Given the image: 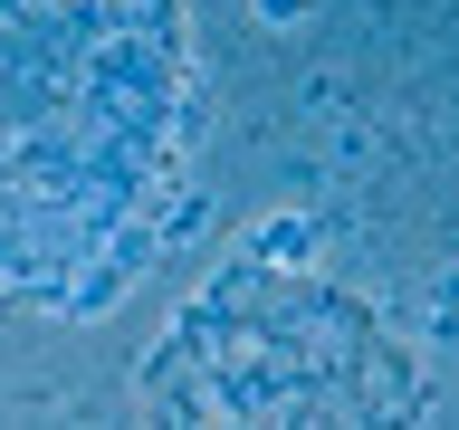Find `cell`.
Segmentation results:
<instances>
[{
    "instance_id": "cell-1",
    "label": "cell",
    "mask_w": 459,
    "mask_h": 430,
    "mask_svg": "<svg viewBox=\"0 0 459 430\" xmlns=\"http://www.w3.org/2000/svg\"><path fill=\"white\" fill-rule=\"evenodd\" d=\"M249 258H258V268H297V258H316V220H297V211H278V220H258Z\"/></svg>"
},
{
    "instance_id": "cell-2",
    "label": "cell",
    "mask_w": 459,
    "mask_h": 430,
    "mask_svg": "<svg viewBox=\"0 0 459 430\" xmlns=\"http://www.w3.org/2000/svg\"><path fill=\"white\" fill-rule=\"evenodd\" d=\"M258 20H268V29H287V20H307V0H258Z\"/></svg>"
}]
</instances>
